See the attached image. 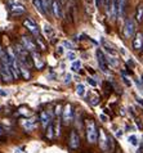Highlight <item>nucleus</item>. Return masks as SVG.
<instances>
[{
	"label": "nucleus",
	"instance_id": "1",
	"mask_svg": "<svg viewBox=\"0 0 143 153\" xmlns=\"http://www.w3.org/2000/svg\"><path fill=\"white\" fill-rule=\"evenodd\" d=\"M85 130H86V139L89 143H95L98 139V130H97L95 122L93 120H88L85 124Z\"/></svg>",
	"mask_w": 143,
	"mask_h": 153
},
{
	"label": "nucleus",
	"instance_id": "2",
	"mask_svg": "<svg viewBox=\"0 0 143 153\" xmlns=\"http://www.w3.org/2000/svg\"><path fill=\"white\" fill-rule=\"evenodd\" d=\"M16 56L18 58V61H21V63H23V66H31V62H30V57H28V50L25 49L23 45L21 44H17L16 45Z\"/></svg>",
	"mask_w": 143,
	"mask_h": 153
},
{
	"label": "nucleus",
	"instance_id": "3",
	"mask_svg": "<svg viewBox=\"0 0 143 153\" xmlns=\"http://www.w3.org/2000/svg\"><path fill=\"white\" fill-rule=\"evenodd\" d=\"M8 5H9L10 14H13V16H19L26 12V8L23 7V4H21L19 1H17V0H9Z\"/></svg>",
	"mask_w": 143,
	"mask_h": 153
},
{
	"label": "nucleus",
	"instance_id": "4",
	"mask_svg": "<svg viewBox=\"0 0 143 153\" xmlns=\"http://www.w3.org/2000/svg\"><path fill=\"white\" fill-rule=\"evenodd\" d=\"M97 58H98V65H99V68L102 70V72H104V74H110V67H108L107 57L104 56L101 49L97 50Z\"/></svg>",
	"mask_w": 143,
	"mask_h": 153
},
{
	"label": "nucleus",
	"instance_id": "5",
	"mask_svg": "<svg viewBox=\"0 0 143 153\" xmlns=\"http://www.w3.org/2000/svg\"><path fill=\"white\" fill-rule=\"evenodd\" d=\"M99 146L103 151H107L108 147H111V149H112V139L108 138L102 129L99 130Z\"/></svg>",
	"mask_w": 143,
	"mask_h": 153
},
{
	"label": "nucleus",
	"instance_id": "6",
	"mask_svg": "<svg viewBox=\"0 0 143 153\" xmlns=\"http://www.w3.org/2000/svg\"><path fill=\"white\" fill-rule=\"evenodd\" d=\"M134 31H136V23H134L133 18H128L125 21V25H124V35L125 37H132L134 35Z\"/></svg>",
	"mask_w": 143,
	"mask_h": 153
},
{
	"label": "nucleus",
	"instance_id": "7",
	"mask_svg": "<svg viewBox=\"0 0 143 153\" xmlns=\"http://www.w3.org/2000/svg\"><path fill=\"white\" fill-rule=\"evenodd\" d=\"M72 116H74V111H72V105L70 103L66 104V107L62 112V120H63L65 125H69L71 121H72Z\"/></svg>",
	"mask_w": 143,
	"mask_h": 153
},
{
	"label": "nucleus",
	"instance_id": "8",
	"mask_svg": "<svg viewBox=\"0 0 143 153\" xmlns=\"http://www.w3.org/2000/svg\"><path fill=\"white\" fill-rule=\"evenodd\" d=\"M23 26L26 27L31 33H34V35H39V27H37V25L34 19H31V18L23 19Z\"/></svg>",
	"mask_w": 143,
	"mask_h": 153
},
{
	"label": "nucleus",
	"instance_id": "9",
	"mask_svg": "<svg viewBox=\"0 0 143 153\" xmlns=\"http://www.w3.org/2000/svg\"><path fill=\"white\" fill-rule=\"evenodd\" d=\"M69 146L71 149H77L79 146H80V137L76 131H71L70 134V140H69Z\"/></svg>",
	"mask_w": 143,
	"mask_h": 153
},
{
	"label": "nucleus",
	"instance_id": "10",
	"mask_svg": "<svg viewBox=\"0 0 143 153\" xmlns=\"http://www.w3.org/2000/svg\"><path fill=\"white\" fill-rule=\"evenodd\" d=\"M22 45L25 46V49L28 50V52H36V44L32 41L31 37H27V36H22Z\"/></svg>",
	"mask_w": 143,
	"mask_h": 153
},
{
	"label": "nucleus",
	"instance_id": "11",
	"mask_svg": "<svg viewBox=\"0 0 143 153\" xmlns=\"http://www.w3.org/2000/svg\"><path fill=\"white\" fill-rule=\"evenodd\" d=\"M133 48L134 50H141L143 48V33L142 32H137V35L133 40Z\"/></svg>",
	"mask_w": 143,
	"mask_h": 153
},
{
	"label": "nucleus",
	"instance_id": "12",
	"mask_svg": "<svg viewBox=\"0 0 143 153\" xmlns=\"http://www.w3.org/2000/svg\"><path fill=\"white\" fill-rule=\"evenodd\" d=\"M52 12L57 18H61L62 17V8H61V3L58 0H53L52 1Z\"/></svg>",
	"mask_w": 143,
	"mask_h": 153
},
{
	"label": "nucleus",
	"instance_id": "13",
	"mask_svg": "<svg viewBox=\"0 0 143 153\" xmlns=\"http://www.w3.org/2000/svg\"><path fill=\"white\" fill-rule=\"evenodd\" d=\"M32 58H34V62H35V66L37 67V70H41L44 67V62L41 61V58H40V56L37 54L36 52H34L32 53Z\"/></svg>",
	"mask_w": 143,
	"mask_h": 153
},
{
	"label": "nucleus",
	"instance_id": "14",
	"mask_svg": "<svg viewBox=\"0 0 143 153\" xmlns=\"http://www.w3.org/2000/svg\"><path fill=\"white\" fill-rule=\"evenodd\" d=\"M32 4H34V7H35L41 14L47 13L45 9H44V5H43V0H32Z\"/></svg>",
	"mask_w": 143,
	"mask_h": 153
},
{
	"label": "nucleus",
	"instance_id": "15",
	"mask_svg": "<svg viewBox=\"0 0 143 153\" xmlns=\"http://www.w3.org/2000/svg\"><path fill=\"white\" fill-rule=\"evenodd\" d=\"M22 126L25 127V130H27V131H31L35 129V120H28V121H23L22 122Z\"/></svg>",
	"mask_w": 143,
	"mask_h": 153
},
{
	"label": "nucleus",
	"instance_id": "16",
	"mask_svg": "<svg viewBox=\"0 0 143 153\" xmlns=\"http://www.w3.org/2000/svg\"><path fill=\"white\" fill-rule=\"evenodd\" d=\"M40 121L43 122V125H44V126H48V125L50 124V117H49L48 112L43 111V112L40 113Z\"/></svg>",
	"mask_w": 143,
	"mask_h": 153
},
{
	"label": "nucleus",
	"instance_id": "17",
	"mask_svg": "<svg viewBox=\"0 0 143 153\" xmlns=\"http://www.w3.org/2000/svg\"><path fill=\"white\" fill-rule=\"evenodd\" d=\"M136 19L138 23H141L143 21V5L141 4V5H138L137 8V12H136Z\"/></svg>",
	"mask_w": 143,
	"mask_h": 153
},
{
	"label": "nucleus",
	"instance_id": "18",
	"mask_svg": "<svg viewBox=\"0 0 143 153\" xmlns=\"http://www.w3.org/2000/svg\"><path fill=\"white\" fill-rule=\"evenodd\" d=\"M19 72H21V76H22L23 79H30V72H28V70L26 68L25 66H19Z\"/></svg>",
	"mask_w": 143,
	"mask_h": 153
},
{
	"label": "nucleus",
	"instance_id": "19",
	"mask_svg": "<svg viewBox=\"0 0 143 153\" xmlns=\"http://www.w3.org/2000/svg\"><path fill=\"white\" fill-rule=\"evenodd\" d=\"M44 32H45V35H47L48 37H52L54 35V31H53V28L49 26V25H45L44 26Z\"/></svg>",
	"mask_w": 143,
	"mask_h": 153
},
{
	"label": "nucleus",
	"instance_id": "20",
	"mask_svg": "<svg viewBox=\"0 0 143 153\" xmlns=\"http://www.w3.org/2000/svg\"><path fill=\"white\" fill-rule=\"evenodd\" d=\"M76 93H77L80 97H83L84 94H85V86H84L83 84H77V86H76Z\"/></svg>",
	"mask_w": 143,
	"mask_h": 153
},
{
	"label": "nucleus",
	"instance_id": "21",
	"mask_svg": "<svg viewBox=\"0 0 143 153\" xmlns=\"http://www.w3.org/2000/svg\"><path fill=\"white\" fill-rule=\"evenodd\" d=\"M104 5H106L107 14H110L112 10V0H104Z\"/></svg>",
	"mask_w": 143,
	"mask_h": 153
},
{
	"label": "nucleus",
	"instance_id": "22",
	"mask_svg": "<svg viewBox=\"0 0 143 153\" xmlns=\"http://www.w3.org/2000/svg\"><path fill=\"white\" fill-rule=\"evenodd\" d=\"M47 137L49 139L53 138V124H52V122H50V124L48 125V127H47Z\"/></svg>",
	"mask_w": 143,
	"mask_h": 153
},
{
	"label": "nucleus",
	"instance_id": "23",
	"mask_svg": "<svg viewBox=\"0 0 143 153\" xmlns=\"http://www.w3.org/2000/svg\"><path fill=\"white\" fill-rule=\"evenodd\" d=\"M128 140H129V143L132 144V146H134V147L138 146V138L136 137V135H130Z\"/></svg>",
	"mask_w": 143,
	"mask_h": 153
},
{
	"label": "nucleus",
	"instance_id": "24",
	"mask_svg": "<svg viewBox=\"0 0 143 153\" xmlns=\"http://www.w3.org/2000/svg\"><path fill=\"white\" fill-rule=\"evenodd\" d=\"M43 5H44L45 12H47V10H52V4H50L49 0H43Z\"/></svg>",
	"mask_w": 143,
	"mask_h": 153
},
{
	"label": "nucleus",
	"instance_id": "25",
	"mask_svg": "<svg viewBox=\"0 0 143 153\" xmlns=\"http://www.w3.org/2000/svg\"><path fill=\"white\" fill-rule=\"evenodd\" d=\"M80 67H81V62H80V61H75L72 63V70L74 71H79Z\"/></svg>",
	"mask_w": 143,
	"mask_h": 153
},
{
	"label": "nucleus",
	"instance_id": "26",
	"mask_svg": "<svg viewBox=\"0 0 143 153\" xmlns=\"http://www.w3.org/2000/svg\"><path fill=\"white\" fill-rule=\"evenodd\" d=\"M107 61H108V65H112V66H117V61H116V58H107Z\"/></svg>",
	"mask_w": 143,
	"mask_h": 153
},
{
	"label": "nucleus",
	"instance_id": "27",
	"mask_svg": "<svg viewBox=\"0 0 143 153\" xmlns=\"http://www.w3.org/2000/svg\"><path fill=\"white\" fill-rule=\"evenodd\" d=\"M63 46L65 48H69V49H74V44L70 41H63Z\"/></svg>",
	"mask_w": 143,
	"mask_h": 153
},
{
	"label": "nucleus",
	"instance_id": "28",
	"mask_svg": "<svg viewBox=\"0 0 143 153\" xmlns=\"http://www.w3.org/2000/svg\"><path fill=\"white\" fill-rule=\"evenodd\" d=\"M62 107H61V104H58L57 107H56V114H58V116H60V114H62Z\"/></svg>",
	"mask_w": 143,
	"mask_h": 153
},
{
	"label": "nucleus",
	"instance_id": "29",
	"mask_svg": "<svg viewBox=\"0 0 143 153\" xmlns=\"http://www.w3.org/2000/svg\"><path fill=\"white\" fill-rule=\"evenodd\" d=\"M67 58H69L70 61H74V59H75V53L74 52H69V53H67Z\"/></svg>",
	"mask_w": 143,
	"mask_h": 153
},
{
	"label": "nucleus",
	"instance_id": "30",
	"mask_svg": "<svg viewBox=\"0 0 143 153\" xmlns=\"http://www.w3.org/2000/svg\"><path fill=\"white\" fill-rule=\"evenodd\" d=\"M19 113H21V114H30L28 109H26V108H21V109H19Z\"/></svg>",
	"mask_w": 143,
	"mask_h": 153
},
{
	"label": "nucleus",
	"instance_id": "31",
	"mask_svg": "<svg viewBox=\"0 0 143 153\" xmlns=\"http://www.w3.org/2000/svg\"><path fill=\"white\" fill-rule=\"evenodd\" d=\"M70 81H71V75H70V74H67V75L65 76V82H66V84H69Z\"/></svg>",
	"mask_w": 143,
	"mask_h": 153
},
{
	"label": "nucleus",
	"instance_id": "32",
	"mask_svg": "<svg viewBox=\"0 0 143 153\" xmlns=\"http://www.w3.org/2000/svg\"><path fill=\"white\" fill-rule=\"evenodd\" d=\"M5 134V129H4V127L0 125V138H3V135Z\"/></svg>",
	"mask_w": 143,
	"mask_h": 153
},
{
	"label": "nucleus",
	"instance_id": "33",
	"mask_svg": "<svg viewBox=\"0 0 143 153\" xmlns=\"http://www.w3.org/2000/svg\"><path fill=\"white\" fill-rule=\"evenodd\" d=\"M88 82H89V84L92 85V86H95V85H97V82L94 81V80H93V79H90V77H89V79H88Z\"/></svg>",
	"mask_w": 143,
	"mask_h": 153
},
{
	"label": "nucleus",
	"instance_id": "34",
	"mask_svg": "<svg viewBox=\"0 0 143 153\" xmlns=\"http://www.w3.org/2000/svg\"><path fill=\"white\" fill-rule=\"evenodd\" d=\"M0 95H1V97H7L8 91H3V89H0Z\"/></svg>",
	"mask_w": 143,
	"mask_h": 153
},
{
	"label": "nucleus",
	"instance_id": "35",
	"mask_svg": "<svg viewBox=\"0 0 143 153\" xmlns=\"http://www.w3.org/2000/svg\"><path fill=\"white\" fill-rule=\"evenodd\" d=\"M137 102H138V103H139V104L142 105V107H143V99H141L139 97H137Z\"/></svg>",
	"mask_w": 143,
	"mask_h": 153
},
{
	"label": "nucleus",
	"instance_id": "36",
	"mask_svg": "<svg viewBox=\"0 0 143 153\" xmlns=\"http://www.w3.org/2000/svg\"><path fill=\"white\" fill-rule=\"evenodd\" d=\"M123 76H124V75H123ZM124 82H125V84H127V85H128V86H130V81H129V80H128L127 77H125V76H124Z\"/></svg>",
	"mask_w": 143,
	"mask_h": 153
},
{
	"label": "nucleus",
	"instance_id": "37",
	"mask_svg": "<svg viewBox=\"0 0 143 153\" xmlns=\"http://www.w3.org/2000/svg\"><path fill=\"white\" fill-rule=\"evenodd\" d=\"M63 48H62V46H58V49H57V52H58V54H62V52H63V50H62Z\"/></svg>",
	"mask_w": 143,
	"mask_h": 153
},
{
	"label": "nucleus",
	"instance_id": "38",
	"mask_svg": "<svg viewBox=\"0 0 143 153\" xmlns=\"http://www.w3.org/2000/svg\"><path fill=\"white\" fill-rule=\"evenodd\" d=\"M101 118H102V120H103V121H107V117H106V116H104V114H101Z\"/></svg>",
	"mask_w": 143,
	"mask_h": 153
},
{
	"label": "nucleus",
	"instance_id": "39",
	"mask_svg": "<svg viewBox=\"0 0 143 153\" xmlns=\"http://www.w3.org/2000/svg\"><path fill=\"white\" fill-rule=\"evenodd\" d=\"M95 4H97V7H99V4H101V0H95Z\"/></svg>",
	"mask_w": 143,
	"mask_h": 153
}]
</instances>
